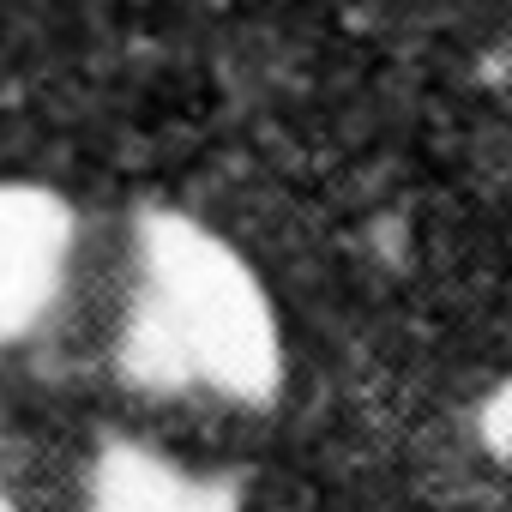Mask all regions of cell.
Segmentation results:
<instances>
[{"label": "cell", "mask_w": 512, "mask_h": 512, "mask_svg": "<svg viewBox=\"0 0 512 512\" xmlns=\"http://www.w3.org/2000/svg\"><path fill=\"white\" fill-rule=\"evenodd\" d=\"M79 211L49 181H0V356L25 350L67 302L79 272Z\"/></svg>", "instance_id": "cell-2"}, {"label": "cell", "mask_w": 512, "mask_h": 512, "mask_svg": "<svg viewBox=\"0 0 512 512\" xmlns=\"http://www.w3.org/2000/svg\"><path fill=\"white\" fill-rule=\"evenodd\" d=\"M73 512H241V488L211 464L115 434L91 452Z\"/></svg>", "instance_id": "cell-3"}, {"label": "cell", "mask_w": 512, "mask_h": 512, "mask_svg": "<svg viewBox=\"0 0 512 512\" xmlns=\"http://www.w3.org/2000/svg\"><path fill=\"white\" fill-rule=\"evenodd\" d=\"M0 512H7V470H0Z\"/></svg>", "instance_id": "cell-4"}, {"label": "cell", "mask_w": 512, "mask_h": 512, "mask_svg": "<svg viewBox=\"0 0 512 512\" xmlns=\"http://www.w3.org/2000/svg\"><path fill=\"white\" fill-rule=\"evenodd\" d=\"M109 368L163 404L266 410L284 392V320L253 260L181 205H139L121 235Z\"/></svg>", "instance_id": "cell-1"}]
</instances>
